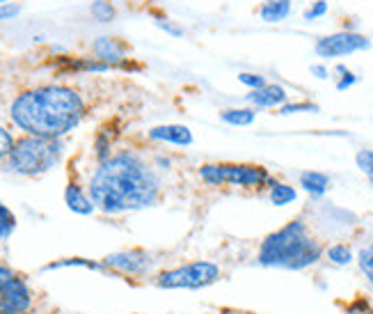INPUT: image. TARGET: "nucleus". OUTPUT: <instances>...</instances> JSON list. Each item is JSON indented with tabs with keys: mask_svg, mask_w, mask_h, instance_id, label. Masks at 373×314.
Wrapping results in <instances>:
<instances>
[{
	"mask_svg": "<svg viewBox=\"0 0 373 314\" xmlns=\"http://www.w3.org/2000/svg\"><path fill=\"white\" fill-rule=\"evenodd\" d=\"M268 200H271V204H275V207H286V204H291V202L298 200V191L289 184L273 182L271 193H268Z\"/></svg>",
	"mask_w": 373,
	"mask_h": 314,
	"instance_id": "18",
	"label": "nucleus"
},
{
	"mask_svg": "<svg viewBox=\"0 0 373 314\" xmlns=\"http://www.w3.org/2000/svg\"><path fill=\"white\" fill-rule=\"evenodd\" d=\"M64 156V143L60 138L24 136L14 140L7 154V170L19 177H42L60 166Z\"/></svg>",
	"mask_w": 373,
	"mask_h": 314,
	"instance_id": "4",
	"label": "nucleus"
},
{
	"mask_svg": "<svg viewBox=\"0 0 373 314\" xmlns=\"http://www.w3.org/2000/svg\"><path fill=\"white\" fill-rule=\"evenodd\" d=\"M337 73H341V78L337 80V89H339V92H344V89L353 87V85L357 83V76H355L353 71H348L344 64L337 67Z\"/></svg>",
	"mask_w": 373,
	"mask_h": 314,
	"instance_id": "28",
	"label": "nucleus"
},
{
	"mask_svg": "<svg viewBox=\"0 0 373 314\" xmlns=\"http://www.w3.org/2000/svg\"><path fill=\"white\" fill-rule=\"evenodd\" d=\"M33 308V289L24 275L0 264V314H26Z\"/></svg>",
	"mask_w": 373,
	"mask_h": 314,
	"instance_id": "8",
	"label": "nucleus"
},
{
	"mask_svg": "<svg viewBox=\"0 0 373 314\" xmlns=\"http://www.w3.org/2000/svg\"><path fill=\"white\" fill-rule=\"evenodd\" d=\"M309 71L314 73L316 78H320V80H325V78H327V69H325L323 64H311V67H309Z\"/></svg>",
	"mask_w": 373,
	"mask_h": 314,
	"instance_id": "32",
	"label": "nucleus"
},
{
	"mask_svg": "<svg viewBox=\"0 0 373 314\" xmlns=\"http://www.w3.org/2000/svg\"><path fill=\"white\" fill-rule=\"evenodd\" d=\"M248 101L255 108H278V106L282 108L284 103H289V94L282 85L266 83L264 87L252 89V92L248 94Z\"/></svg>",
	"mask_w": 373,
	"mask_h": 314,
	"instance_id": "12",
	"label": "nucleus"
},
{
	"mask_svg": "<svg viewBox=\"0 0 373 314\" xmlns=\"http://www.w3.org/2000/svg\"><path fill=\"white\" fill-rule=\"evenodd\" d=\"M64 204L76 216H92L96 211L92 200H89V193L76 182H69L64 186Z\"/></svg>",
	"mask_w": 373,
	"mask_h": 314,
	"instance_id": "13",
	"label": "nucleus"
},
{
	"mask_svg": "<svg viewBox=\"0 0 373 314\" xmlns=\"http://www.w3.org/2000/svg\"><path fill=\"white\" fill-rule=\"evenodd\" d=\"M89 14H92L96 24H113L117 17V10L110 0H94V3L89 5Z\"/></svg>",
	"mask_w": 373,
	"mask_h": 314,
	"instance_id": "19",
	"label": "nucleus"
},
{
	"mask_svg": "<svg viewBox=\"0 0 373 314\" xmlns=\"http://www.w3.org/2000/svg\"><path fill=\"white\" fill-rule=\"evenodd\" d=\"M17 229V216L12 213V209L0 202V243H5L7 238Z\"/></svg>",
	"mask_w": 373,
	"mask_h": 314,
	"instance_id": "21",
	"label": "nucleus"
},
{
	"mask_svg": "<svg viewBox=\"0 0 373 314\" xmlns=\"http://www.w3.org/2000/svg\"><path fill=\"white\" fill-rule=\"evenodd\" d=\"M199 179L206 186H238V189H264L271 186L275 179L271 172L261 166L250 163H204L197 170Z\"/></svg>",
	"mask_w": 373,
	"mask_h": 314,
	"instance_id": "6",
	"label": "nucleus"
},
{
	"mask_svg": "<svg viewBox=\"0 0 373 314\" xmlns=\"http://www.w3.org/2000/svg\"><path fill=\"white\" fill-rule=\"evenodd\" d=\"M161 175L152 163L133 149H119L99 161L87 182L89 200L106 216L136 213L158 204Z\"/></svg>",
	"mask_w": 373,
	"mask_h": 314,
	"instance_id": "1",
	"label": "nucleus"
},
{
	"mask_svg": "<svg viewBox=\"0 0 373 314\" xmlns=\"http://www.w3.org/2000/svg\"><path fill=\"white\" fill-rule=\"evenodd\" d=\"M14 147V136L12 131H7L5 126H0V161L7 159V154H10V149Z\"/></svg>",
	"mask_w": 373,
	"mask_h": 314,
	"instance_id": "29",
	"label": "nucleus"
},
{
	"mask_svg": "<svg viewBox=\"0 0 373 314\" xmlns=\"http://www.w3.org/2000/svg\"><path fill=\"white\" fill-rule=\"evenodd\" d=\"M60 268H89V271H99L103 273L101 261L96 259H87V257H69V259H57L51 261L42 268V271H60Z\"/></svg>",
	"mask_w": 373,
	"mask_h": 314,
	"instance_id": "16",
	"label": "nucleus"
},
{
	"mask_svg": "<svg viewBox=\"0 0 373 314\" xmlns=\"http://www.w3.org/2000/svg\"><path fill=\"white\" fill-rule=\"evenodd\" d=\"M220 119L229 126H250L257 119L255 108H227L220 113Z\"/></svg>",
	"mask_w": 373,
	"mask_h": 314,
	"instance_id": "17",
	"label": "nucleus"
},
{
	"mask_svg": "<svg viewBox=\"0 0 373 314\" xmlns=\"http://www.w3.org/2000/svg\"><path fill=\"white\" fill-rule=\"evenodd\" d=\"M291 14V0H266L259 7V17L264 24H280Z\"/></svg>",
	"mask_w": 373,
	"mask_h": 314,
	"instance_id": "15",
	"label": "nucleus"
},
{
	"mask_svg": "<svg viewBox=\"0 0 373 314\" xmlns=\"http://www.w3.org/2000/svg\"><path fill=\"white\" fill-rule=\"evenodd\" d=\"M19 14H21V5H12V3L0 5V24H3V21H12V19H17Z\"/></svg>",
	"mask_w": 373,
	"mask_h": 314,
	"instance_id": "31",
	"label": "nucleus"
},
{
	"mask_svg": "<svg viewBox=\"0 0 373 314\" xmlns=\"http://www.w3.org/2000/svg\"><path fill=\"white\" fill-rule=\"evenodd\" d=\"M355 163L364 175H369L373 179V149H362V152H357Z\"/></svg>",
	"mask_w": 373,
	"mask_h": 314,
	"instance_id": "24",
	"label": "nucleus"
},
{
	"mask_svg": "<svg viewBox=\"0 0 373 314\" xmlns=\"http://www.w3.org/2000/svg\"><path fill=\"white\" fill-rule=\"evenodd\" d=\"M220 266L211 259H190L183 264L163 268V271L154 273V285L165 291H197L215 285L220 280Z\"/></svg>",
	"mask_w": 373,
	"mask_h": 314,
	"instance_id": "5",
	"label": "nucleus"
},
{
	"mask_svg": "<svg viewBox=\"0 0 373 314\" xmlns=\"http://www.w3.org/2000/svg\"><path fill=\"white\" fill-rule=\"evenodd\" d=\"M101 261L103 273L113 275V278H145V275H152L158 259H156L154 252H149L145 248H126V250H115L106 255Z\"/></svg>",
	"mask_w": 373,
	"mask_h": 314,
	"instance_id": "7",
	"label": "nucleus"
},
{
	"mask_svg": "<svg viewBox=\"0 0 373 314\" xmlns=\"http://www.w3.org/2000/svg\"><path fill=\"white\" fill-rule=\"evenodd\" d=\"M293 113H318L316 103H284L280 108V115H293Z\"/></svg>",
	"mask_w": 373,
	"mask_h": 314,
	"instance_id": "26",
	"label": "nucleus"
},
{
	"mask_svg": "<svg viewBox=\"0 0 373 314\" xmlns=\"http://www.w3.org/2000/svg\"><path fill=\"white\" fill-rule=\"evenodd\" d=\"M238 80H241L245 87H250V92H252V89H259V87L266 85V78L261 76V73H250V71L238 73Z\"/></svg>",
	"mask_w": 373,
	"mask_h": 314,
	"instance_id": "27",
	"label": "nucleus"
},
{
	"mask_svg": "<svg viewBox=\"0 0 373 314\" xmlns=\"http://www.w3.org/2000/svg\"><path fill=\"white\" fill-rule=\"evenodd\" d=\"M94 156H96V161H106L108 156H113V136H110L108 129H101L99 133H96Z\"/></svg>",
	"mask_w": 373,
	"mask_h": 314,
	"instance_id": "22",
	"label": "nucleus"
},
{
	"mask_svg": "<svg viewBox=\"0 0 373 314\" xmlns=\"http://www.w3.org/2000/svg\"><path fill=\"white\" fill-rule=\"evenodd\" d=\"M357 266H360V271L364 273V278L367 282L373 287V243L364 245V248L357 252Z\"/></svg>",
	"mask_w": 373,
	"mask_h": 314,
	"instance_id": "23",
	"label": "nucleus"
},
{
	"mask_svg": "<svg viewBox=\"0 0 373 314\" xmlns=\"http://www.w3.org/2000/svg\"><path fill=\"white\" fill-rule=\"evenodd\" d=\"M300 186L309 193L311 198H323L327 189H330V177L325 172H316V170H307L300 175Z\"/></svg>",
	"mask_w": 373,
	"mask_h": 314,
	"instance_id": "14",
	"label": "nucleus"
},
{
	"mask_svg": "<svg viewBox=\"0 0 373 314\" xmlns=\"http://www.w3.org/2000/svg\"><path fill=\"white\" fill-rule=\"evenodd\" d=\"M325 14H327V3L325 0H316L309 10H304V21H314V19L325 17Z\"/></svg>",
	"mask_w": 373,
	"mask_h": 314,
	"instance_id": "30",
	"label": "nucleus"
},
{
	"mask_svg": "<svg viewBox=\"0 0 373 314\" xmlns=\"http://www.w3.org/2000/svg\"><path fill=\"white\" fill-rule=\"evenodd\" d=\"M92 53L99 62L108 64L110 69L113 67H122L126 62V44L117 37H96L92 42Z\"/></svg>",
	"mask_w": 373,
	"mask_h": 314,
	"instance_id": "11",
	"label": "nucleus"
},
{
	"mask_svg": "<svg viewBox=\"0 0 373 314\" xmlns=\"http://www.w3.org/2000/svg\"><path fill=\"white\" fill-rule=\"evenodd\" d=\"M163 166L161 170H170V159H165V156H156V168Z\"/></svg>",
	"mask_w": 373,
	"mask_h": 314,
	"instance_id": "33",
	"label": "nucleus"
},
{
	"mask_svg": "<svg viewBox=\"0 0 373 314\" xmlns=\"http://www.w3.org/2000/svg\"><path fill=\"white\" fill-rule=\"evenodd\" d=\"M325 257L334 266H348L350 261L355 259L353 250H350V245H346V243H332L330 248L325 250Z\"/></svg>",
	"mask_w": 373,
	"mask_h": 314,
	"instance_id": "20",
	"label": "nucleus"
},
{
	"mask_svg": "<svg viewBox=\"0 0 373 314\" xmlns=\"http://www.w3.org/2000/svg\"><path fill=\"white\" fill-rule=\"evenodd\" d=\"M5 3H10V0H0V5H5Z\"/></svg>",
	"mask_w": 373,
	"mask_h": 314,
	"instance_id": "34",
	"label": "nucleus"
},
{
	"mask_svg": "<svg viewBox=\"0 0 373 314\" xmlns=\"http://www.w3.org/2000/svg\"><path fill=\"white\" fill-rule=\"evenodd\" d=\"M87 106L78 89L66 85H37L24 89L10 106V119L26 136L60 138L85 119Z\"/></svg>",
	"mask_w": 373,
	"mask_h": 314,
	"instance_id": "2",
	"label": "nucleus"
},
{
	"mask_svg": "<svg viewBox=\"0 0 373 314\" xmlns=\"http://www.w3.org/2000/svg\"><path fill=\"white\" fill-rule=\"evenodd\" d=\"M371 49V42L360 33H350V30H344V33H334L327 37H320L316 42V55L318 58H344L350 53H357V51H367Z\"/></svg>",
	"mask_w": 373,
	"mask_h": 314,
	"instance_id": "9",
	"label": "nucleus"
},
{
	"mask_svg": "<svg viewBox=\"0 0 373 314\" xmlns=\"http://www.w3.org/2000/svg\"><path fill=\"white\" fill-rule=\"evenodd\" d=\"M156 28H161L163 33H167L170 37H183V28L167 17H156Z\"/></svg>",
	"mask_w": 373,
	"mask_h": 314,
	"instance_id": "25",
	"label": "nucleus"
},
{
	"mask_svg": "<svg viewBox=\"0 0 373 314\" xmlns=\"http://www.w3.org/2000/svg\"><path fill=\"white\" fill-rule=\"evenodd\" d=\"M147 138L154 140V143L163 145H172V147H190L195 143V136L185 124H158L152 126L147 131Z\"/></svg>",
	"mask_w": 373,
	"mask_h": 314,
	"instance_id": "10",
	"label": "nucleus"
},
{
	"mask_svg": "<svg viewBox=\"0 0 373 314\" xmlns=\"http://www.w3.org/2000/svg\"><path fill=\"white\" fill-rule=\"evenodd\" d=\"M320 257H323V245L309 236L307 223L291 220L261 241L257 261L266 268L304 271L318 264Z\"/></svg>",
	"mask_w": 373,
	"mask_h": 314,
	"instance_id": "3",
	"label": "nucleus"
}]
</instances>
